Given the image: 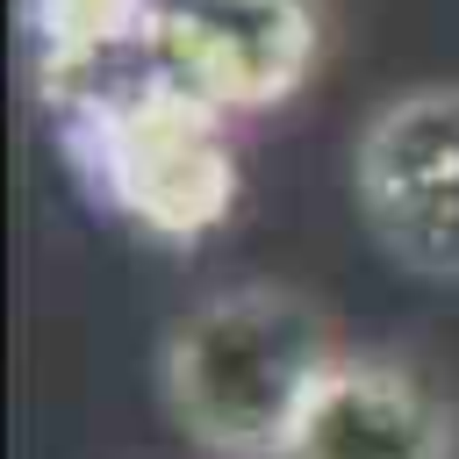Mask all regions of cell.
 <instances>
[{"mask_svg":"<svg viewBox=\"0 0 459 459\" xmlns=\"http://www.w3.org/2000/svg\"><path fill=\"white\" fill-rule=\"evenodd\" d=\"M351 201L402 273L459 280V79H416L359 122Z\"/></svg>","mask_w":459,"mask_h":459,"instance_id":"obj_3","label":"cell"},{"mask_svg":"<svg viewBox=\"0 0 459 459\" xmlns=\"http://www.w3.org/2000/svg\"><path fill=\"white\" fill-rule=\"evenodd\" d=\"M22 43H29V72L50 122L165 65L158 0H22Z\"/></svg>","mask_w":459,"mask_h":459,"instance_id":"obj_6","label":"cell"},{"mask_svg":"<svg viewBox=\"0 0 459 459\" xmlns=\"http://www.w3.org/2000/svg\"><path fill=\"white\" fill-rule=\"evenodd\" d=\"M330 308L287 280H237L172 316L158 344V394L208 459H280L308 394L337 366Z\"/></svg>","mask_w":459,"mask_h":459,"instance_id":"obj_1","label":"cell"},{"mask_svg":"<svg viewBox=\"0 0 459 459\" xmlns=\"http://www.w3.org/2000/svg\"><path fill=\"white\" fill-rule=\"evenodd\" d=\"M280 459H459V402L430 366L344 344Z\"/></svg>","mask_w":459,"mask_h":459,"instance_id":"obj_5","label":"cell"},{"mask_svg":"<svg viewBox=\"0 0 459 459\" xmlns=\"http://www.w3.org/2000/svg\"><path fill=\"white\" fill-rule=\"evenodd\" d=\"M158 43L194 93L251 122L308 86L323 14L316 0H158Z\"/></svg>","mask_w":459,"mask_h":459,"instance_id":"obj_4","label":"cell"},{"mask_svg":"<svg viewBox=\"0 0 459 459\" xmlns=\"http://www.w3.org/2000/svg\"><path fill=\"white\" fill-rule=\"evenodd\" d=\"M86 194L151 244H201L230 222L244 172H237V115L194 93L172 57L79 100L50 122Z\"/></svg>","mask_w":459,"mask_h":459,"instance_id":"obj_2","label":"cell"}]
</instances>
